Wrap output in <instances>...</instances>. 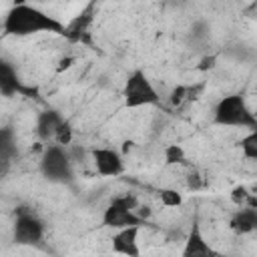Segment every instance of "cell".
Listing matches in <instances>:
<instances>
[{
	"label": "cell",
	"instance_id": "cell-21",
	"mask_svg": "<svg viewBox=\"0 0 257 257\" xmlns=\"http://www.w3.org/2000/svg\"><path fill=\"white\" fill-rule=\"evenodd\" d=\"M215 62H217V56H215V54H211V56L207 54V56L201 58V62H199L197 68H199V70H211V68L215 66Z\"/></svg>",
	"mask_w": 257,
	"mask_h": 257
},
{
	"label": "cell",
	"instance_id": "cell-20",
	"mask_svg": "<svg viewBox=\"0 0 257 257\" xmlns=\"http://www.w3.org/2000/svg\"><path fill=\"white\" fill-rule=\"evenodd\" d=\"M249 197H251V191H249L247 187H243V185H239V187H235V189L231 191V201H233L237 207L247 205Z\"/></svg>",
	"mask_w": 257,
	"mask_h": 257
},
{
	"label": "cell",
	"instance_id": "cell-26",
	"mask_svg": "<svg viewBox=\"0 0 257 257\" xmlns=\"http://www.w3.org/2000/svg\"><path fill=\"white\" fill-rule=\"evenodd\" d=\"M36 2H46V0H36Z\"/></svg>",
	"mask_w": 257,
	"mask_h": 257
},
{
	"label": "cell",
	"instance_id": "cell-16",
	"mask_svg": "<svg viewBox=\"0 0 257 257\" xmlns=\"http://www.w3.org/2000/svg\"><path fill=\"white\" fill-rule=\"evenodd\" d=\"M159 201H161L163 207H181L183 205V195L177 189L165 187V189L159 191Z\"/></svg>",
	"mask_w": 257,
	"mask_h": 257
},
{
	"label": "cell",
	"instance_id": "cell-25",
	"mask_svg": "<svg viewBox=\"0 0 257 257\" xmlns=\"http://www.w3.org/2000/svg\"><path fill=\"white\" fill-rule=\"evenodd\" d=\"M253 110H255V114H257V104H255V108H253Z\"/></svg>",
	"mask_w": 257,
	"mask_h": 257
},
{
	"label": "cell",
	"instance_id": "cell-10",
	"mask_svg": "<svg viewBox=\"0 0 257 257\" xmlns=\"http://www.w3.org/2000/svg\"><path fill=\"white\" fill-rule=\"evenodd\" d=\"M199 255H217V251L211 247V243L205 239L199 223L195 221L183 247V257H199Z\"/></svg>",
	"mask_w": 257,
	"mask_h": 257
},
{
	"label": "cell",
	"instance_id": "cell-14",
	"mask_svg": "<svg viewBox=\"0 0 257 257\" xmlns=\"http://www.w3.org/2000/svg\"><path fill=\"white\" fill-rule=\"evenodd\" d=\"M163 159H165V165L167 167H173V165H187V153L181 145L177 143H171L163 149Z\"/></svg>",
	"mask_w": 257,
	"mask_h": 257
},
{
	"label": "cell",
	"instance_id": "cell-12",
	"mask_svg": "<svg viewBox=\"0 0 257 257\" xmlns=\"http://www.w3.org/2000/svg\"><path fill=\"white\" fill-rule=\"evenodd\" d=\"M229 225L239 235L253 233L257 229V207H251V205L239 207V211H235V215L231 217V223Z\"/></svg>",
	"mask_w": 257,
	"mask_h": 257
},
{
	"label": "cell",
	"instance_id": "cell-3",
	"mask_svg": "<svg viewBox=\"0 0 257 257\" xmlns=\"http://www.w3.org/2000/svg\"><path fill=\"white\" fill-rule=\"evenodd\" d=\"M40 173L50 183H68L74 177V159L68 147L48 143L40 155Z\"/></svg>",
	"mask_w": 257,
	"mask_h": 257
},
{
	"label": "cell",
	"instance_id": "cell-15",
	"mask_svg": "<svg viewBox=\"0 0 257 257\" xmlns=\"http://www.w3.org/2000/svg\"><path fill=\"white\" fill-rule=\"evenodd\" d=\"M239 149H241V153H243L245 159L257 161V128L247 131V135L239 141Z\"/></svg>",
	"mask_w": 257,
	"mask_h": 257
},
{
	"label": "cell",
	"instance_id": "cell-1",
	"mask_svg": "<svg viewBox=\"0 0 257 257\" xmlns=\"http://www.w3.org/2000/svg\"><path fill=\"white\" fill-rule=\"evenodd\" d=\"M2 28H4L6 36H32V34H40V32L64 36L66 22L48 14L40 6H34L24 0V2H16L8 10Z\"/></svg>",
	"mask_w": 257,
	"mask_h": 257
},
{
	"label": "cell",
	"instance_id": "cell-9",
	"mask_svg": "<svg viewBox=\"0 0 257 257\" xmlns=\"http://www.w3.org/2000/svg\"><path fill=\"white\" fill-rule=\"evenodd\" d=\"M139 233H141V225L116 229L112 235V251L118 255H126V257H139L141 255Z\"/></svg>",
	"mask_w": 257,
	"mask_h": 257
},
{
	"label": "cell",
	"instance_id": "cell-17",
	"mask_svg": "<svg viewBox=\"0 0 257 257\" xmlns=\"http://www.w3.org/2000/svg\"><path fill=\"white\" fill-rule=\"evenodd\" d=\"M72 139H74V133H72V124H70V120H68V118H64V120L60 122L58 131H56V135H54V143L68 147V145L72 143Z\"/></svg>",
	"mask_w": 257,
	"mask_h": 257
},
{
	"label": "cell",
	"instance_id": "cell-11",
	"mask_svg": "<svg viewBox=\"0 0 257 257\" xmlns=\"http://www.w3.org/2000/svg\"><path fill=\"white\" fill-rule=\"evenodd\" d=\"M64 120V116L56 110V108H46V110H42L38 116H36V135H38V139L40 141H44V143H50V141H54V135H56V131H58V126H60V122Z\"/></svg>",
	"mask_w": 257,
	"mask_h": 257
},
{
	"label": "cell",
	"instance_id": "cell-18",
	"mask_svg": "<svg viewBox=\"0 0 257 257\" xmlns=\"http://www.w3.org/2000/svg\"><path fill=\"white\" fill-rule=\"evenodd\" d=\"M209 32H211V26L205 20H197L191 26V38H193V42H205L209 38Z\"/></svg>",
	"mask_w": 257,
	"mask_h": 257
},
{
	"label": "cell",
	"instance_id": "cell-8",
	"mask_svg": "<svg viewBox=\"0 0 257 257\" xmlns=\"http://www.w3.org/2000/svg\"><path fill=\"white\" fill-rule=\"evenodd\" d=\"M90 161L100 177H118L124 173V157L114 147H94L90 151Z\"/></svg>",
	"mask_w": 257,
	"mask_h": 257
},
{
	"label": "cell",
	"instance_id": "cell-23",
	"mask_svg": "<svg viewBox=\"0 0 257 257\" xmlns=\"http://www.w3.org/2000/svg\"><path fill=\"white\" fill-rule=\"evenodd\" d=\"M247 205H251V207H257V185L253 187V191H251V197H249Z\"/></svg>",
	"mask_w": 257,
	"mask_h": 257
},
{
	"label": "cell",
	"instance_id": "cell-2",
	"mask_svg": "<svg viewBox=\"0 0 257 257\" xmlns=\"http://www.w3.org/2000/svg\"><path fill=\"white\" fill-rule=\"evenodd\" d=\"M213 122L219 126H235V128H257V114L249 106L243 94H227L219 98L213 108Z\"/></svg>",
	"mask_w": 257,
	"mask_h": 257
},
{
	"label": "cell",
	"instance_id": "cell-13",
	"mask_svg": "<svg viewBox=\"0 0 257 257\" xmlns=\"http://www.w3.org/2000/svg\"><path fill=\"white\" fill-rule=\"evenodd\" d=\"M0 90H2L4 96H12V94L24 90L20 80H18L16 70L8 62H2V66H0Z\"/></svg>",
	"mask_w": 257,
	"mask_h": 257
},
{
	"label": "cell",
	"instance_id": "cell-4",
	"mask_svg": "<svg viewBox=\"0 0 257 257\" xmlns=\"http://www.w3.org/2000/svg\"><path fill=\"white\" fill-rule=\"evenodd\" d=\"M122 102L126 108H141V106H153L161 102V94L147 76L145 70L135 68L122 84Z\"/></svg>",
	"mask_w": 257,
	"mask_h": 257
},
{
	"label": "cell",
	"instance_id": "cell-5",
	"mask_svg": "<svg viewBox=\"0 0 257 257\" xmlns=\"http://www.w3.org/2000/svg\"><path fill=\"white\" fill-rule=\"evenodd\" d=\"M139 201L133 195H124V197H114L106 209L102 211V225L108 229H122V227H131V225H145L147 221L137 213Z\"/></svg>",
	"mask_w": 257,
	"mask_h": 257
},
{
	"label": "cell",
	"instance_id": "cell-7",
	"mask_svg": "<svg viewBox=\"0 0 257 257\" xmlns=\"http://www.w3.org/2000/svg\"><path fill=\"white\" fill-rule=\"evenodd\" d=\"M44 239V223L32 211H18L14 221V241L18 245H38Z\"/></svg>",
	"mask_w": 257,
	"mask_h": 257
},
{
	"label": "cell",
	"instance_id": "cell-19",
	"mask_svg": "<svg viewBox=\"0 0 257 257\" xmlns=\"http://www.w3.org/2000/svg\"><path fill=\"white\" fill-rule=\"evenodd\" d=\"M189 94H191L189 86L177 84V86H173V90H171V94H169V102H171L173 106H179L181 102H185V100L189 98Z\"/></svg>",
	"mask_w": 257,
	"mask_h": 257
},
{
	"label": "cell",
	"instance_id": "cell-22",
	"mask_svg": "<svg viewBox=\"0 0 257 257\" xmlns=\"http://www.w3.org/2000/svg\"><path fill=\"white\" fill-rule=\"evenodd\" d=\"M187 187H189V189H193V191L201 189V187H203L201 175H199V173H191V175H189V179H187Z\"/></svg>",
	"mask_w": 257,
	"mask_h": 257
},
{
	"label": "cell",
	"instance_id": "cell-24",
	"mask_svg": "<svg viewBox=\"0 0 257 257\" xmlns=\"http://www.w3.org/2000/svg\"><path fill=\"white\" fill-rule=\"evenodd\" d=\"M72 62H74V58H62V60H60V66H58V70H64V68H68Z\"/></svg>",
	"mask_w": 257,
	"mask_h": 257
},
{
	"label": "cell",
	"instance_id": "cell-6",
	"mask_svg": "<svg viewBox=\"0 0 257 257\" xmlns=\"http://www.w3.org/2000/svg\"><path fill=\"white\" fill-rule=\"evenodd\" d=\"M96 8H98V0H88L82 10L70 18L66 22V32L64 38L70 42H80V44H90V28L96 16Z\"/></svg>",
	"mask_w": 257,
	"mask_h": 257
}]
</instances>
